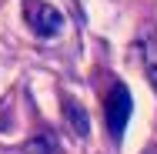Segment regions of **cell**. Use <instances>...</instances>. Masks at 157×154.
I'll use <instances>...</instances> for the list:
<instances>
[{
  "instance_id": "obj_1",
  "label": "cell",
  "mask_w": 157,
  "mask_h": 154,
  "mask_svg": "<svg viewBox=\"0 0 157 154\" xmlns=\"http://www.w3.org/2000/svg\"><path fill=\"white\" fill-rule=\"evenodd\" d=\"M130 111H134L130 91H127L124 84H114L110 94H107V107H104V114H107V131H110V137H114V141H121V137H124L127 121H130Z\"/></svg>"
},
{
  "instance_id": "obj_2",
  "label": "cell",
  "mask_w": 157,
  "mask_h": 154,
  "mask_svg": "<svg viewBox=\"0 0 157 154\" xmlns=\"http://www.w3.org/2000/svg\"><path fill=\"white\" fill-rule=\"evenodd\" d=\"M24 17H27V27L37 37H57L63 27V14L57 7L44 3V0H27L24 3Z\"/></svg>"
},
{
  "instance_id": "obj_3",
  "label": "cell",
  "mask_w": 157,
  "mask_h": 154,
  "mask_svg": "<svg viewBox=\"0 0 157 154\" xmlns=\"http://www.w3.org/2000/svg\"><path fill=\"white\" fill-rule=\"evenodd\" d=\"M63 117H67V124H70V131L77 134V137H87L90 134V117H87V111L77 104V101H63Z\"/></svg>"
},
{
  "instance_id": "obj_4",
  "label": "cell",
  "mask_w": 157,
  "mask_h": 154,
  "mask_svg": "<svg viewBox=\"0 0 157 154\" xmlns=\"http://www.w3.org/2000/svg\"><path fill=\"white\" fill-rule=\"evenodd\" d=\"M140 64H144V74H147L151 87L157 91V40L154 37H144L140 40Z\"/></svg>"
},
{
  "instance_id": "obj_5",
  "label": "cell",
  "mask_w": 157,
  "mask_h": 154,
  "mask_svg": "<svg viewBox=\"0 0 157 154\" xmlns=\"http://www.w3.org/2000/svg\"><path fill=\"white\" fill-rule=\"evenodd\" d=\"M24 154H57V144H54V137H50V134H37V137L27 141Z\"/></svg>"
}]
</instances>
